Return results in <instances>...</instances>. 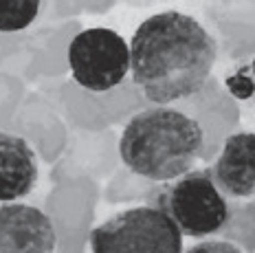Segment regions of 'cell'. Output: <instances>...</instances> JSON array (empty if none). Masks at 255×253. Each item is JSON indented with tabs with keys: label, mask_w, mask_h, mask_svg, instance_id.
<instances>
[{
	"label": "cell",
	"mask_w": 255,
	"mask_h": 253,
	"mask_svg": "<svg viewBox=\"0 0 255 253\" xmlns=\"http://www.w3.org/2000/svg\"><path fill=\"white\" fill-rule=\"evenodd\" d=\"M218 44L196 18L163 11L139 24L130 42L132 80L152 104L167 106L203 91Z\"/></svg>",
	"instance_id": "obj_1"
},
{
	"label": "cell",
	"mask_w": 255,
	"mask_h": 253,
	"mask_svg": "<svg viewBox=\"0 0 255 253\" xmlns=\"http://www.w3.org/2000/svg\"><path fill=\"white\" fill-rule=\"evenodd\" d=\"M205 143L196 119L167 106L141 110L124 128L119 141L121 161L147 181H174L185 176Z\"/></svg>",
	"instance_id": "obj_2"
},
{
	"label": "cell",
	"mask_w": 255,
	"mask_h": 253,
	"mask_svg": "<svg viewBox=\"0 0 255 253\" xmlns=\"http://www.w3.org/2000/svg\"><path fill=\"white\" fill-rule=\"evenodd\" d=\"M93 253H183V231L158 207H134L90 231Z\"/></svg>",
	"instance_id": "obj_3"
},
{
	"label": "cell",
	"mask_w": 255,
	"mask_h": 253,
	"mask_svg": "<svg viewBox=\"0 0 255 253\" xmlns=\"http://www.w3.org/2000/svg\"><path fill=\"white\" fill-rule=\"evenodd\" d=\"M154 207L163 209L185 236H211L229 220L225 194L216 187L209 170L187 172L158 194Z\"/></svg>",
	"instance_id": "obj_4"
},
{
	"label": "cell",
	"mask_w": 255,
	"mask_h": 253,
	"mask_svg": "<svg viewBox=\"0 0 255 253\" xmlns=\"http://www.w3.org/2000/svg\"><path fill=\"white\" fill-rule=\"evenodd\" d=\"M68 64L79 86L86 91L104 93L121 84L128 75L130 49L117 31L93 27L71 40Z\"/></svg>",
	"instance_id": "obj_5"
},
{
	"label": "cell",
	"mask_w": 255,
	"mask_h": 253,
	"mask_svg": "<svg viewBox=\"0 0 255 253\" xmlns=\"http://www.w3.org/2000/svg\"><path fill=\"white\" fill-rule=\"evenodd\" d=\"M57 236L51 218L31 205L0 207V253H55Z\"/></svg>",
	"instance_id": "obj_6"
},
{
	"label": "cell",
	"mask_w": 255,
	"mask_h": 253,
	"mask_svg": "<svg viewBox=\"0 0 255 253\" xmlns=\"http://www.w3.org/2000/svg\"><path fill=\"white\" fill-rule=\"evenodd\" d=\"M209 172L216 187L227 196H255V132L231 134Z\"/></svg>",
	"instance_id": "obj_7"
},
{
	"label": "cell",
	"mask_w": 255,
	"mask_h": 253,
	"mask_svg": "<svg viewBox=\"0 0 255 253\" xmlns=\"http://www.w3.org/2000/svg\"><path fill=\"white\" fill-rule=\"evenodd\" d=\"M38 183L35 152L22 136L0 132V200H18Z\"/></svg>",
	"instance_id": "obj_8"
},
{
	"label": "cell",
	"mask_w": 255,
	"mask_h": 253,
	"mask_svg": "<svg viewBox=\"0 0 255 253\" xmlns=\"http://www.w3.org/2000/svg\"><path fill=\"white\" fill-rule=\"evenodd\" d=\"M38 0H0V31H22L35 20Z\"/></svg>",
	"instance_id": "obj_9"
},
{
	"label": "cell",
	"mask_w": 255,
	"mask_h": 253,
	"mask_svg": "<svg viewBox=\"0 0 255 253\" xmlns=\"http://www.w3.org/2000/svg\"><path fill=\"white\" fill-rule=\"evenodd\" d=\"M227 88L236 99L255 104V57L227 77Z\"/></svg>",
	"instance_id": "obj_10"
},
{
	"label": "cell",
	"mask_w": 255,
	"mask_h": 253,
	"mask_svg": "<svg viewBox=\"0 0 255 253\" xmlns=\"http://www.w3.org/2000/svg\"><path fill=\"white\" fill-rule=\"evenodd\" d=\"M187 253H242V249L227 240H207L200 245H194Z\"/></svg>",
	"instance_id": "obj_11"
}]
</instances>
